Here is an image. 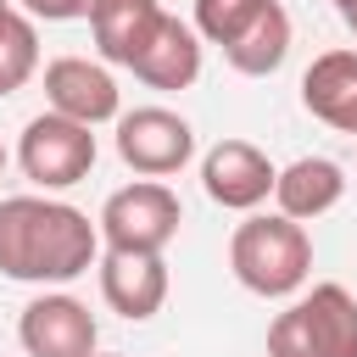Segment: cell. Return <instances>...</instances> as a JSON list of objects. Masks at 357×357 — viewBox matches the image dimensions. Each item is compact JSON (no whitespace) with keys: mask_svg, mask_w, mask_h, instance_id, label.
I'll list each match as a JSON object with an SVG mask.
<instances>
[{"mask_svg":"<svg viewBox=\"0 0 357 357\" xmlns=\"http://www.w3.org/2000/svg\"><path fill=\"white\" fill-rule=\"evenodd\" d=\"M262 6H268V0H195V22H190V28H195L206 45L223 50V45H234V39L257 22Z\"/></svg>","mask_w":357,"mask_h":357,"instance_id":"cell-17","label":"cell"},{"mask_svg":"<svg viewBox=\"0 0 357 357\" xmlns=\"http://www.w3.org/2000/svg\"><path fill=\"white\" fill-rule=\"evenodd\" d=\"M273 162L262 145L251 139H218L206 156H201V190L212 206L223 212H257L268 195H273Z\"/></svg>","mask_w":357,"mask_h":357,"instance_id":"cell-9","label":"cell"},{"mask_svg":"<svg viewBox=\"0 0 357 357\" xmlns=\"http://www.w3.org/2000/svg\"><path fill=\"white\" fill-rule=\"evenodd\" d=\"M0 11H11V0H0Z\"/></svg>","mask_w":357,"mask_h":357,"instance_id":"cell-23","label":"cell"},{"mask_svg":"<svg viewBox=\"0 0 357 357\" xmlns=\"http://www.w3.org/2000/svg\"><path fill=\"white\" fill-rule=\"evenodd\" d=\"M95 357H123V351H95Z\"/></svg>","mask_w":357,"mask_h":357,"instance_id":"cell-22","label":"cell"},{"mask_svg":"<svg viewBox=\"0 0 357 357\" xmlns=\"http://www.w3.org/2000/svg\"><path fill=\"white\" fill-rule=\"evenodd\" d=\"M162 17H167V11H162L156 0H95V11H89L95 50H100L112 67H134Z\"/></svg>","mask_w":357,"mask_h":357,"instance_id":"cell-14","label":"cell"},{"mask_svg":"<svg viewBox=\"0 0 357 357\" xmlns=\"http://www.w3.org/2000/svg\"><path fill=\"white\" fill-rule=\"evenodd\" d=\"M0 173H6V139H0Z\"/></svg>","mask_w":357,"mask_h":357,"instance_id":"cell-21","label":"cell"},{"mask_svg":"<svg viewBox=\"0 0 357 357\" xmlns=\"http://www.w3.org/2000/svg\"><path fill=\"white\" fill-rule=\"evenodd\" d=\"M100 145H95V128L73 123V117H56V112H39L28 117L22 139H17V162L28 173V184H39L45 195L50 190H73L78 178H89Z\"/></svg>","mask_w":357,"mask_h":357,"instance_id":"cell-5","label":"cell"},{"mask_svg":"<svg viewBox=\"0 0 357 357\" xmlns=\"http://www.w3.org/2000/svg\"><path fill=\"white\" fill-rule=\"evenodd\" d=\"M329 6H335V11H340V17H346V11H351V6H357V0H329Z\"/></svg>","mask_w":357,"mask_h":357,"instance_id":"cell-19","label":"cell"},{"mask_svg":"<svg viewBox=\"0 0 357 357\" xmlns=\"http://www.w3.org/2000/svg\"><path fill=\"white\" fill-rule=\"evenodd\" d=\"M229 268L251 296H296L312 273V234L279 212H245V223L229 234Z\"/></svg>","mask_w":357,"mask_h":357,"instance_id":"cell-2","label":"cell"},{"mask_svg":"<svg viewBox=\"0 0 357 357\" xmlns=\"http://www.w3.org/2000/svg\"><path fill=\"white\" fill-rule=\"evenodd\" d=\"M301 106L335 134H357V50H324L301 73Z\"/></svg>","mask_w":357,"mask_h":357,"instance_id":"cell-12","label":"cell"},{"mask_svg":"<svg viewBox=\"0 0 357 357\" xmlns=\"http://www.w3.org/2000/svg\"><path fill=\"white\" fill-rule=\"evenodd\" d=\"M45 112L73 117L84 128H100V123L123 117V95H117V78L100 61H89V56H56V61H45Z\"/></svg>","mask_w":357,"mask_h":357,"instance_id":"cell-8","label":"cell"},{"mask_svg":"<svg viewBox=\"0 0 357 357\" xmlns=\"http://www.w3.org/2000/svg\"><path fill=\"white\" fill-rule=\"evenodd\" d=\"M22 11L33 22H73V17H89L95 0H22Z\"/></svg>","mask_w":357,"mask_h":357,"instance_id":"cell-18","label":"cell"},{"mask_svg":"<svg viewBox=\"0 0 357 357\" xmlns=\"http://www.w3.org/2000/svg\"><path fill=\"white\" fill-rule=\"evenodd\" d=\"M178 223H184V206L162 178H134V184L112 190L95 218L100 251H145V257H162L173 245Z\"/></svg>","mask_w":357,"mask_h":357,"instance_id":"cell-4","label":"cell"},{"mask_svg":"<svg viewBox=\"0 0 357 357\" xmlns=\"http://www.w3.org/2000/svg\"><path fill=\"white\" fill-rule=\"evenodd\" d=\"M346 28H351V33H357V6H351V11H346Z\"/></svg>","mask_w":357,"mask_h":357,"instance_id":"cell-20","label":"cell"},{"mask_svg":"<svg viewBox=\"0 0 357 357\" xmlns=\"http://www.w3.org/2000/svg\"><path fill=\"white\" fill-rule=\"evenodd\" d=\"M128 73L139 84H151V89H190L201 78V33L190 22H178V17H162L151 45L139 50V61Z\"/></svg>","mask_w":357,"mask_h":357,"instance_id":"cell-13","label":"cell"},{"mask_svg":"<svg viewBox=\"0 0 357 357\" xmlns=\"http://www.w3.org/2000/svg\"><path fill=\"white\" fill-rule=\"evenodd\" d=\"M268 357H357V296L346 284L301 290L268 324Z\"/></svg>","mask_w":357,"mask_h":357,"instance_id":"cell-3","label":"cell"},{"mask_svg":"<svg viewBox=\"0 0 357 357\" xmlns=\"http://www.w3.org/2000/svg\"><path fill=\"white\" fill-rule=\"evenodd\" d=\"M17 340L28 357H95L100 346V329H95V312L67 296V290H45L22 307L17 318Z\"/></svg>","mask_w":357,"mask_h":357,"instance_id":"cell-7","label":"cell"},{"mask_svg":"<svg viewBox=\"0 0 357 357\" xmlns=\"http://www.w3.org/2000/svg\"><path fill=\"white\" fill-rule=\"evenodd\" d=\"M39 73V28L28 11H0V95H17Z\"/></svg>","mask_w":357,"mask_h":357,"instance_id":"cell-16","label":"cell"},{"mask_svg":"<svg viewBox=\"0 0 357 357\" xmlns=\"http://www.w3.org/2000/svg\"><path fill=\"white\" fill-rule=\"evenodd\" d=\"M100 262V229L89 212L56 195L0 201V273L17 284H73Z\"/></svg>","mask_w":357,"mask_h":357,"instance_id":"cell-1","label":"cell"},{"mask_svg":"<svg viewBox=\"0 0 357 357\" xmlns=\"http://www.w3.org/2000/svg\"><path fill=\"white\" fill-rule=\"evenodd\" d=\"M346 195V167L329 156H296L290 167L273 173V206L290 223H312L324 212H335Z\"/></svg>","mask_w":357,"mask_h":357,"instance_id":"cell-11","label":"cell"},{"mask_svg":"<svg viewBox=\"0 0 357 357\" xmlns=\"http://www.w3.org/2000/svg\"><path fill=\"white\" fill-rule=\"evenodd\" d=\"M95 273H100V301L117 318H128V324L156 318L162 301H167V262L162 257H145V251H100Z\"/></svg>","mask_w":357,"mask_h":357,"instance_id":"cell-10","label":"cell"},{"mask_svg":"<svg viewBox=\"0 0 357 357\" xmlns=\"http://www.w3.org/2000/svg\"><path fill=\"white\" fill-rule=\"evenodd\" d=\"M284 56H290V11H284L279 0H268V6L257 11V22H251L234 45H223V61H229L234 73H245V78L279 73Z\"/></svg>","mask_w":357,"mask_h":357,"instance_id":"cell-15","label":"cell"},{"mask_svg":"<svg viewBox=\"0 0 357 357\" xmlns=\"http://www.w3.org/2000/svg\"><path fill=\"white\" fill-rule=\"evenodd\" d=\"M117 156L139 178H173L195 156V128L167 106H134L117 117Z\"/></svg>","mask_w":357,"mask_h":357,"instance_id":"cell-6","label":"cell"}]
</instances>
